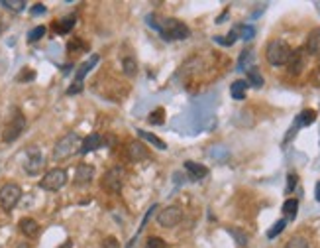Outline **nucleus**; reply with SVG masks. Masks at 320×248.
Listing matches in <instances>:
<instances>
[{"mask_svg":"<svg viewBox=\"0 0 320 248\" xmlns=\"http://www.w3.org/2000/svg\"><path fill=\"white\" fill-rule=\"evenodd\" d=\"M16 248H28V245H18Z\"/></svg>","mask_w":320,"mask_h":248,"instance_id":"nucleus-41","label":"nucleus"},{"mask_svg":"<svg viewBox=\"0 0 320 248\" xmlns=\"http://www.w3.org/2000/svg\"><path fill=\"white\" fill-rule=\"evenodd\" d=\"M285 225H287V221H285V219L277 221V223L267 231V239H275L277 235H281V233H283V229H285Z\"/></svg>","mask_w":320,"mask_h":248,"instance_id":"nucleus-28","label":"nucleus"},{"mask_svg":"<svg viewBox=\"0 0 320 248\" xmlns=\"http://www.w3.org/2000/svg\"><path fill=\"white\" fill-rule=\"evenodd\" d=\"M285 248H309V241L305 237H293V239H289Z\"/></svg>","mask_w":320,"mask_h":248,"instance_id":"nucleus-27","label":"nucleus"},{"mask_svg":"<svg viewBox=\"0 0 320 248\" xmlns=\"http://www.w3.org/2000/svg\"><path fill=\"white\" fill-rule=\"evenodd\" d=\"M297 211H299V199H287L283 203V213H285L287 219H295Z\"/></svg>","mask_w":320,"mask_h":248,"instance_id":"nucleus-24","label":"nucleus"},{"mask_svg":"<svg viewBox=\"0 0 320 248\" xmlns=\"http://www.w3.org/2000/svg\"><path fill=\"white\" fill-rule=\"evenodd\" d=\"M73 26H75V16H67V18H63V20H59V22H55V32L57 34H67V32H71L73 30Z\"/></svg>","mask_w":320,"mask_h":248,"instance_id":"nucleus-20","label":"nucleus"},{"mask_svg":"<svg viewBox=\"0 0 320 248\" xmlns=\"http://www.w3.org/2000/svg\"><path fill=\"white\" fill-rule=\"evenodd\" d=\"M251 63H253V51L251 49H243L240 55V59H238V69L240 71H249L251 69Z\"/></svg>","mask_w":320,"mask_h":248,"instance_id":"nucleus-22","label":"nucleus"},{"mask_svg":"<svg viewBox=\"0 0 320 248\" xmlns=\"http://www.w3.org/2000/svg\"><path fill=\"white\" fill-rule=\"evenodd\" d=\"M247 81H243V79H238V81L232 83V87H230V95L236 99V101H243L245 99V91H247Z\"/></svg>","mask_w":320,"mask_h":248,"instance_id":"nucleus-17","label":"nucleus"},{"mask_svg":"<svg viewBox=\"0 0 320 248\" xmlns=\"http://www.w3.org/2000/svg\"><path fill=\"white\" fill-rule=\"evenodd\" d=\"M80 144H82V140H80V136L77 132L65 134L63 138L57 140V144H55V148H53V160H55V162H65V160H69L73 154H77L80 150Z\"/></svg>","mask_w":320,"mask_h":248,"instance_id":"nucleus-1","label":"nucleus"},{"mask_svg":"<svg viewBox=\"0 0 320 248\" xmlns=\"http://www.w3.org/2000/svg\"><path fill=\"white\" fill-rule=\"evenodd\" d=\"M102 248H120V245H118V241L114 237H108V239H104Z\"/></svg>","mask_w":320,"mask_h":248,"instance_id":"nucleus-35","label":"nucleus"},{"mask_svg":"<svg viewBox=\"0 0 320 248\" xmlns=\"http://www.w3.org/2000/svg\"><path fill=\"white\" fill-rule=\"evenodd\" d=\"M287 67H289V73H291V75H299V73L303 71V67H305V55H303V49H297V51H293V53H291V59H289Z\"/></svg>","mask_w":320,"mask_h":248,"instance_id":"nucleus-13","label":"nucleus"},{"mask_svg":"<svg viewBox=\"0 0 320 248\" xmlns=\"http://www.w3.org/2000/svg\"><path fill=\"white\" fill-rule=\"evenodd\" d=\"M102 146V136L100 134H88L84 140H82V144H80V154H88V152H94V150H98Z\"/></svg>","mask_w":320,"mask_h":248,"instance_id":"nucleus-14","label":"nucleus"},{"mask_svg":"<svg viewBox=\"0 0 320 248\" xmlns=\"http://www.w3.org/2000/svg\"><path fill=\"white\" fill-rule=\"evenodd\" d=\"M158 32L161 34V38L167 41H179V40H187L191 36V30L177 18H165L161 24L154 26Z\"/></svg>","mask_w":320,"mask_h":248,"instance_id":"nucleus-2","label":"nucleus"},{"mask_svg":"<svg viewBox=\"0 0 320 248\" xmlns=\"http://www.w3.org/2000/svg\"><path fill=\"white\" fill-rule=\"evenodd\" d=\"M245 73H247V85L249 87H255V89H261L263 87V75H261V71L257 67H251Z\"/></svg>","mask_w":320,"mask_h":248,"instance_id":"nucleus-19","label":"nucleus"},{"mask_svg":"<svg viewBox=\"0 0 320 248\" xmlns=\"http://www.w3.org/2000/svg\"><path fill=\"white\" fill-rule=\"evenodd\" d=\"M32 14H34V16L45 14V6H43V4H34V8H32Z\"/></svg>","mask_w":320,"mask_h":248,"instance_id":"nucleus-38","label":"nucleus"},{"mask_svg":"<svg viewBox=\"0 0 320 248\" xmlns=\"http://www.w3.org/2000/svg\"><path fill=\"white\" fill-rule=\"evenodd\" d=\"M167 247V243L160 239V237H150L148 239V243H146V248H165Z\"/></svg>","mask_w":320,"mask_h":248,"instance_id":"nucleus-32","label":"nucleus"},{"mask_svg":"<svg viewBox=\"0 0 320 248\" xmlns=\"http://www.w3.org/2000/svg\"><path fill=\"white\" fill-rule=\"evenodd\" d=\"M126 154H128V160L130 162H144V160H148L150 158V152H148V148L142 144V142H130L128 144V150H126Z\"/></svg>","mask_w":320,"mask_h":248,"instance_id":"nucleus-10","label":"nucleus"},{"mask_svg":"<svg viewBox=\"0 0 320 248\" xmlns=\"http://www.w3.org/2000/svg\"><path fill=\"white\" fill-rule=\"evenodd\" d=\"M240 32H241V40L243 41H249L253 38V34H255V30H253L251 26H241Z\"/></svg>","mask_w":320,"mask_h":248,"instance_id":"nucleus-34","label":"nucleus"},{"mask_svg":"<svg viewBox=\"0 0 320 248\" xmlns=\"http://www.w3.org/2000/svg\"><path fill=\"white\" fill-rule=\"evenodd\" d=\"M0 6L10 12H22L26 8V2L24 0H0Z\"/></svg>","mask_w":320,"mask_h":248,"instance_id":"nucleus-25","label":"nucleus"},{"mask_svg":"<svg viewBox=\"0 0 320 248\" xmlns=\"http://www.w3.org/2000/svg\"><path fill=\"white\" fill-rule=\"evenodd\" d=\"M138 134H140V138H144V140H148L152 146H156L158 150H167V144L160 140L158 136H154V134H150V132H146V130H142V128H138Z\"/></svg>","mask_w":320,"mask_h":248,"instance_id":"nucleus-21","label":"nucleus"},{"mask_svg":"<svg viewBox=\"0 0 320 248\" xmlns=\"http://www.w3.org/2000/svg\"><path fill=\"white\" fill-rule=\"evenodd\" d=\"M181 221H183L181 207H175V205L165 207V209H161V213H158V223H160L161 227H165V229H173Z\"/></svg>","mask_w":320,"mask_h":248,"instance_id":"nucleus-8","label":"nucleus"},{"mask_svg":"<svg viewBox=\"0 0 320 248\" xmlns=\"http://www.w3.org/2000/svg\"><path fill=\"white\" fill-rule=\"evenodd\" d=\"M228 233H230V235L236 239V243H238L240 247H245V245H247V237L241 233L240 229H228Z\"/></svg>","mask_w":320,"mask_h":248,"instance_id":"nucleus-29","label":"nucleus"},{"mask_svg":"<svg viewBox=\"0 0 320 248\" xmlns=\"http://www.w3.org/2000/svg\"><path fill=\"white\" fill-rule=\"evenodd\" d=\"M59 248H73V245H71V243L67 241V243H63V245H61V247H59Z\"/></svg>","mask_w":320,"mask_h":248,"instance_id":"nucleus-40","label":"nucleus"},{"mask_svg":"<svg viewBox=\"0 0 320 248\" xmlns=\"http://www.w3.org/2000/svg\"><path fill=\"white\" fill-rule=\"evenodd\" d=\"M96 61H98V55H92L88 61H84V63L79 67V71L75 73V83H82L84 75H86V73H88V71H90V69L96 65Z\"/></svg>","mask_w":320,"mask_h":248,"instance_id":"nucleus-18","label":"nucleus"},{"mask_svg":"<svg viewBox=\"0 0 320 248\" xmlns=\"http://www.w3.org/2000/svg\"><path fill=\"white\" fill-rule=\"evenodd\" d=\"M126 181V169L122 165H112L104 175H102V189L108 193H120Z\"/></svg>","mask_w":320,"mask_h":248,"instance_id":"nucleus-4","label":"nucleus"},{"mask_svg":"<svg viewBox=\"0 0 320 248\" xmlns=\"http://www.w3.org/2000/svg\"><path fill=\"white\" fill-rule=\"evenodd\" d=\"M289 185H287V191H293L295 189V185H297V175L295 173H289Z\"/></svg>","mask_w":320,"mask_h":248,"instance_id":"nucleus-37","label":"nucleus"},{"mask_svg":"<svg viewBox=\"0 0 320 248\" xmlns=\"http://www.w3.org/2000/svg\"><path fill=\"white\" fill-rule=\"evenodd\" d=\"M307 51L315 57H320V28H315L311 34H309V40H307Z\"/></svg>","mask_w":320,"mask_h":248,"instance_id":"nucleus-16","label":"nucleus"},{"mask_svg":"<svg viewBox=\"0 0 320 248\" xmlns=\"http://www.w3.org/2000/svg\"><path fill=\"white\" fill-rule=\"evenodd\" d=\"M24 169L28 175H38L41 169H43V156L38 148H28V160L24 164Z\"/></svg>","mask_w":320,"mask_h":248,"instance_id":"nucleus-9","label":"nucleus"},{"mask_svg":"<svg viewBox=\"0 0 320 248\" xmlns=\"http://www.w3.org/2000/svg\"><path fill=\"white\" fill-rule=\"evenodd\" d=\"M79 47H84V49H88V47H86L84 43H80L79 38H77V40H73L71 43H69V45H67V49H69V51H77Z\"/></svg>","mask_w":320,"mask_h":248,"instance_id":"nucleus-36","label":"nucleus"},{"mask_svg":"<svg viewBox=\"0 0 320 248\" xmlns=\"http://www.w3.org/2000/svg\"><path fill=\"white\" fill-rule=\"evenodd\" d=\"M94 177V165L90 164H80L77 165V171H75V185H88Z\"/></svg>","mask_w":320,"mask_h":248,"instance_id":"nucleus-11","label":"nucleus"},{"mask_svg":"<svg viewBox=\"0 0 320 248\" xmlns=\"http://www.w3.org/2000/svg\"><path fill=\"white\" fill-rule=\"evenodd\" d=\"M24 128H26V117H24L22 113H16V115L6 123V126H4V130H2V140H4L6 144H12L14 140L20 138V134L24 132Z\"/></svg>","mask_w":320,"mask_h":248,"instance_id":"nucleus-6","label":"nucleus"},{"mask_svg":"<svg viewBox=\"0 0 320 248\" xmlns=\"http://www.w3.org/2000/svg\"><path fill=\"white\" fill-rule=\"evenodd\" d=\"M291 53H293V49L289 47L287 41L283 40H271L265 47V57L273 67L287 65L289 59H291Z\"/></svg>","mask_w":320,"mask_h":248,"instance_id":"nucleus-3","label":"nucleus"},{"mask_svg":"<svg viewBox=\"0 0 320 248\" xmlns=\"http://www.w3.org/2000/svg\"><path fill=\"white\" fill-rule=\"evenodd\" d=\"M122 67H124V73H126L128 77H134V75L138 73V63H136L134 57H124Z\"/></svg>","mask_w":320,"mask_h":248,"instance_id":"nucleus-26","label":"nucleus"},{"mask_svg":"<svg viewBox=\"0 0 320 248\" xmlns=\"http://www.w3.org/2000/svg\"><path fill=\"white\" fill-rule=\"evenodd\" d=\"M20 199H22V189H20V185H16V183H6V185L0 187V207H2L6 213H10L14 207L18 205Z\"/></svg>","mask_w":320,"mask_h":248,"instance_id":"nucleus-7","label":"nucleus"},{"mask_svg":"<svg viewBox=\"0 0 320 248\" xmlns=\"http://www.w3.org/2000/svg\"><path fill=\"white\" fill-rule=\"evenodd\" d=\"M315 197H317V201L320 203V181L317 183V187H315Z\"/></svg>","mask_w":320,"mask_h":248,"instance_id":"nucleus-39","label":"nucleus"},{"mask_svg":"<svg viewBox=\"0 0 320 248\" xmlns=\"http://www.w3.org/2000/svg\"><path fill=\"white\" fill-rule=\"evenodd\" d=\"M185 169L189 171V175H191L193 181L204 179L208 175V167L202 164H197V162H185Z\"/></svg>","mask_w":320,"mask_h":248,"instance_id":"nucleus-15","label":"nucleus"},{"mask_svg":"<svg viewBox=\"0 0 320 248\" xmlns=\"http://www.w3.org/2000/svg\"><path fill=\"white\" fill-rule=\"evenodd\" d=\"M163 115H165V111H163V109H156L154 113H150L148 121H150L152 124H163Z\"/></svg>","mask_w":320,"mask_h":248,"instance_id":"nucleus-31","label":"nucleus"},{"mask_svg":"<svg viewBox=\"0 0 320 248\" xmlns=\"http://www.w3.org/2000/svg\"><path fill=\"white\" fill-rule=\"evenodd\" d=\"M43 36H45V26H38V28H34V30L28 34V40L34 43V41L41 40Z\"/></svg>","mask_w":320,"mask_h":248,"instance_id":"nucleus-30","label":"nucleus"},{"mask_svg":"<svg viewBox=\"0 0 320 248\" xmlns=\"http://www.w3.org/2000/svg\"><path fill=\"white\" fill-rule=\"evenodd\" d=\"M18 229H20V233H22L24 237H28V239H36V237L40 235V225H38V221L30 219V217L20 219Z\"/></svg>","mask_w":320,"mask_h":248,"instance_id":"nucleus-12","label":"nucleus"},{"mask_svg":"<svg viewBox=\"0 0 320 248\" xmlns=\"http://www.w3.org/2000/svg\"><path fill=\"white\" fill-rule=\"evenodd\" d=\"M67 171L63 167H55V169H49L40 181V187L43 191H59L65 187L67 183Z\"/></svg>","mask_w":320,"mask_h":248,"instance_id":"nucleus-5","label":"nucleus"},{"mask_svg":"<svg viewBox=\"0 0 320 248\" xmlns=\"http://www.w3.org/2000/svg\"><path fill=\"white\" fill-rule=\"evenodd\" d=\"M0 32H2V24H0Z\"/></svg>","mask_w":320,"mask_h":248,"instance_id":"nucleus-42","label":"nucleus"},{"mask_svg":"<svg viewBox=\"0 0 320 248\" xmlns=\"http://www.w3.org/2000/svg\"><path fill=\"white\" fill-rule=\"evenodd\" d=\"M18 81H34L36 79V73L32 69H22V73L16 77Z\"/></svg>","mask_w":320,"mask_h":248,"instance_id":"nucleus-33","label":"nucleus"},{"mask_svg":"<svg viewBox=\"0 0 320 248\" xmlns=\"http://www.w3.org/2000/svg\"><path fill=\"white\" fill-rule=\"evenodd\" d=\"M315 121H317V111L307 109V111H303L297 117V126H309V124H313Z\"/></svg>","mask_w":320,"mask_h":248,"instance_id":"nucleus-23","label":"nucleus"}]
</instances>
